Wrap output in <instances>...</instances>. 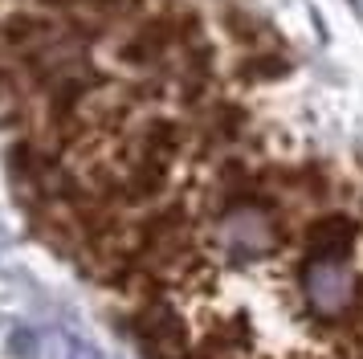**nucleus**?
Returning <instances> with one entry per match:
<instances>
[{
	"label": "nucleus",
	"instance_id": "nucleus-1",
	"mask_svg": "<svg viewBox=\"0 0 363 359\" xmlns=\"http://www.w3.org/2000/svg\"><path fill=\"white\" fill-rule=\"evenodd\" d=\"M29 216L147 359H363V147L294 102V57L233 0H167L41 114Z\"/></svg>",
	"mask_w": 363,
	"mask_h": 359
}]
</instances>
